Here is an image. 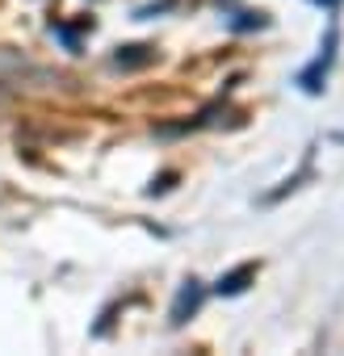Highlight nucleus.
Masks as SVG:
<instances>
[{
    "label": "nucleus",
    "instance_id": "f03ea898",
    "mask_svg": "<svg viewBox=\"0 0 344 356\" xmlns=\"http://www.w3.org/2000/svg\"><path fill=\"white\" fill-rule=\"evenodd\" d=\"M198 306H202V285L185 281V289L177 293V306H172V323H185V314H194Z\"/></svg>",
    "mask_w": 344,
    "mask_h": 356
},
{
    "label": "nucleus",
    "instance_id": "20e7f679",
    "mask_svg": "<svg viewBox=\"0 0 344 356\" xmlns=\"http://www.w3.org/2000/svg\"><path fill=\"white\" fill-rule=\"evenodd\" d=\"M252 277H256V264H240L235 273H227V277L219 281V293H240V289H244Z\"/></svg>",
    "mask_w": 344,
    "mask_h": 356
},
{
    "label": "nucleus",
    "instance_id": "7ed1b4c3",
    "mask_svg": "<svg viewBox=\"0 0 344 356\" xmlns=\"http://www.w3.org/2000/svg\"><path fill=\"white\" fill-rule=\"evenodd\" d=\"M151 59H155V51H151V47H122V51L114 55V63H118V67H147Z\"/></svg>",
    "mask_w": 344,
    "mask_h": 356
},
{
    "label": "nucleus",
    "instance_id": "f257e3e1",
    "mask_svg": "<svg viewBox=\"0 0 344 356\" xmlns=\"http://www.w3.org/2000/svg\"><path fill=\"white\" fill-rule=\"evenodd\" d=\"M331 51H336V30L327 34V47H323V55H319V59H315V63L302 72V88H306V92H319V76L327 72V63H331Z\"/></svg>",
    "mask_w": 344,
    "mask_h": 356
},
{
    "label": "nucleus",
    "instance_id": "39448f33",
    "mask_svg": "<svg viewBox=\"0 0 344 356\" xmlns=\"http://www.w3.org/2000/svg\"><path fill=\"white\" fill-rule=\"evenodd\" d=\"M315 5H327V9H336V5H340V0H315Z\"/></svg>",
    "mask_w": 344,
    "mask_h": 356
}]
</instances>
